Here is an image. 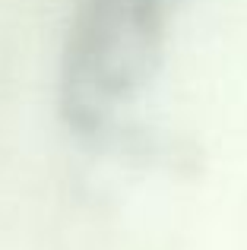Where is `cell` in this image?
I'll return each mask as SVG.
<instances>
[{
    "label": "cell",
    "instance_id": "obj_1",
    "mask_svg": "<svg viewBox=\"0 0 247 250\" xmlns=\"http://www.w3.org/2000/svg\"><path fill=\"white\" fill-rule=\"evenodd\" d=\"M165 22V0H82L61 70V104L70 124L102 127L152 80Z\"/></svg>",
    "mask_w": 247,
    "mask_h": 250
}]
</instances>
